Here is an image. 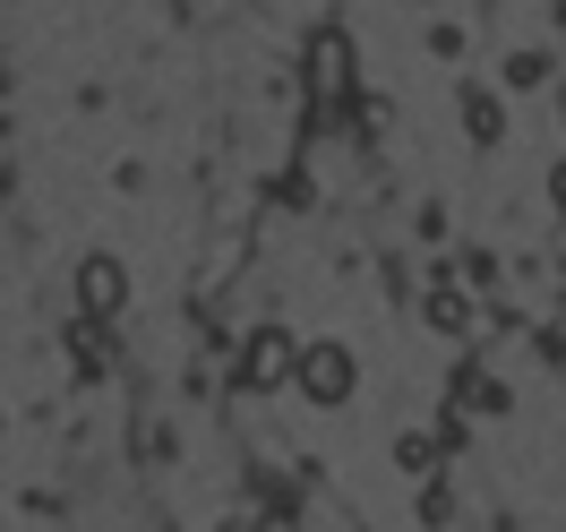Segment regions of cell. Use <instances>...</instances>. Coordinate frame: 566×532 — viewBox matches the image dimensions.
<instances>
[{"label": "cell", "instance_id": "8fae6325", "mask_svg": "<svg viewBox=\"0 0 566 532\" xmlns=\"http://www.w3.org/2000/svg\"><path fill=\"white\" fill-rule=\"evenodd\" d=\"M549 198H558V207H566V155H558V173H549Z\"/></svg>", "mask_w": 566, "mask_h": 532}, {"label": "cell", "instance_id": "7c38bea8", "mask_svg": "<svg viewBox=\"0 0 566 532\" xmlns=\"http://www.w3.org/2000/svg\"><path fill=\"white\" fill-rule=\"evenodd\" d=\"M558 361H566V344H558Z\"/></svg>", "mask_w": 566, "mask_h": 532}, {"label": "cell", "instance_id": "6da1fadb", "mask_svg": "<svg viewBox=\"0 0 566 532\" xmlns=\"http://www.w3.org/2000/svg\"><path fill=\"white\" fill-rule=\"evenodd\" d=\"M301 95H310V104L326 112V121H335V112H353V35H344V27H318V35L301 43Z\"/></svg>", "mask_w": 566, "mask_h": 532}, {"label": "cell", "instance_id": "7a4b0ae2", "mask_svg": "<svg viewBox=\"0 0 566 532\" xmlns=\"http://www.w3.org/2000/svg\"><path fill=\"white\" fill-rule=\"evenodd\" d=\"M301 335H283V326H258L241 344V361H232V378H241L249 395H275V387H301Z\"/></svg>", "mask_w": 566, "mask_h": 532}, {"label": "cell", "instance_id": "5b68a950", "mask_svg": "<svg viewBox=\"0 0 566 532\" xmlns=\"http://www.w3.org/2000/svg\"><path fill=\"white\" fill-rule=\"evenodd\" d=\"M455 112H463V138H472V146H497V138H506V95L481 86V77L455 86Z\"/></svg>", "mask_w": 566, "mask_h": 532}, {"label": "cell", "instance_id": "ba28073f", "mask_svg": "<svg viewBox=\"0 0 566 532\" xmlns=\"http://www.w3.org/2000/svg\"><path fill=\"white\" fill-rule=\"evenodd\" d=\"M455 395L472 404V413H506V404H515V395H506V378H490V369H463Z\"/></svg>", "mask_w": 566, "mask_h": 532}, {"label": "cell", "instance_id": "30bf717a", "mask_svg": "<svg viewBox=\"0 0 566 532\" xmlns=\"http://www.w3.org/2000/svg\"><path fill=\"white\" fill-rule=\"evenodd\" d=\"M541 77H549V52H541V43L506 52V86H541Z\"/></svg>", "mask_w": 566, "mask_h": 532}, {"label": "cell", "instance_id": "9c48e42d", "mask_svg": "<svg viewBox=\"0 0 566 532\" xmlns=\"http://www.w3.org/2000/svg\"><path fill=\"white\" fill-rule=\"evenodd\" d=\"M438 447H447V438H429V429H403V438H395V463H403V472H429V463H438Z\"/></svg>", "mask_w": 566, "mask_h": 532}, {"label": "cell", "instance_id": "277c9868", "mask_svg": "<svg viewBox=\"0 0 566 532\" xmlns=\"http://www.w3.org/2000/svg\"><path fill=\"white\" fill-rule=\"evenodd\" d=\"M120 301H129V275H120V258H112V249L77 258V319H120Z\"/></svg>", "mask_w": 566, "mask_h": 532}, {"label": "cell", "instance_id": "3957f363", "mask_svg": "<svg viewBox=\"0 0 566 532\" xmlns=\"http://www.w3.org/2000/svg\"><path fill=\"white\" fill-rule=\"evenodd\" d=\"M353 387H360V361H353V344L318 335V344L301 353V395H310L318 413H335V404H353Z\"/></svg>", "mask_w": 566, "mask_h": 532}, {"label": "cell", "instance_id": "8992f818", "mask_svg": "<svg viewBox=\"0 0 566 532\" xmlns=\"http://www.w3.org/2000/svg\"><path fill=\"white\" fill-rule=\"evenodd\" d=\"M70 353H77V369H95V378H104L112 361H120V344H112L104 319H77V326H70Z\"/></svg>", "mask_w": 566, "mask_h": 532}, {"label": "cell", "instance_id": "52a82bcc", "mask_svg": "<svg viewBox=\"0 0 566 532\" xmlns=\"http://www.w3.org/2000/svg\"><path fill=\"white\" fill-rule=\"evenodd\" d=\"M421 319L438 326V335H463V326H472V301H463L447 275H438V284H429V301H421Z\"/></svg>", "mask_w": 566, "mask_h": 532}]
</instances>
